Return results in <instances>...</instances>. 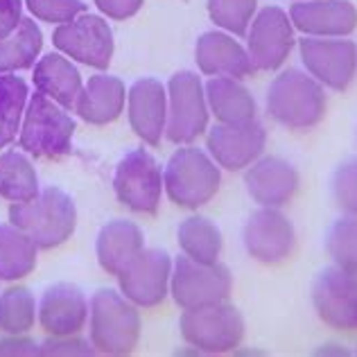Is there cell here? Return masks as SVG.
I'll list each match as a JSON object with an SVG mask.
<instances>
[{"label":"cell","mask_w":357,"mask_h":357,"mask_svg":"<svg viewBox=\"0 0 357 357\" xmlns=\"http://www.w3.org/2000/svg\"><path fill=\"white\" fill-rule=\"evenodd\" d=\"M145 249V236L138 224L129 220H111L100 229L96 240V256L100 267L118 276L140 251Z\"/></svg>","instance_id":"obj_24"},{"label":"cell","mask_w":357,"mask_h":357,"mask_svg":"<svg viewBox=\"0 0 357 357\" xmlns=\"http://www.w3.org/2000/svg\"><path fill=\"white\" fill-rule=\"evenodd\" d=\"M39 326L45 335H77L89 326V298L77 285L54 283L39 301Z\"/></svg>","instance_id":"obj_21"},{"label":"cell","mask_w":357,"mask_h":357,"mask_svg":"<svg viewBox=\"0 0 357 357\" xmlns=\"http://www.w3.org/2000/svg\"><path fill=\"white\" fill-rule=\"evenodd\" d=\"M233 276L222 262H197L188 256L172 260L170 296L181 310H197L229 301Z\"/></svg>","instance_id":"obj_8"},{"label":"cell","mask_w":357,"mask_h":357,"mask_svg":"<svg viewBox=\"0 0 357 357\" xmlns=\"http://www.w3.org/2000/svg\"><path fill=\"white\" fill-rule=\"evenodd\" d=\"M52 43L66 57L98 70L109 68L116 50L109 23L102 16L89 12L57 25V30L52 32Z\"/></svg>","instance_id":"obj_10"},{"label":"cell","mask_w":357,"mask_h":357,"mask_svg":"<svg viewBox=\"0 0 357 357\" xmlns=\"http://www.w3.org/2000/svg\"><path fill=\"white\" fill-rule=\"evenodd\" d=\"M39 247L25 231L14 227L12 222L0 224V280H16L32 274L36 267Z\"/></svg>","instance_id":"obj_26"},{"label":"cell","mask_w":357,"mask_h":357,"mask_svg":"<svg viewBox=\"0 0 357 357\" xmlns=\"http://www.w3.org/2000/svg\"><path fill=\"white\" fill-rule=\"evenodd\" d=\"M211 116L222 125H242L258 118L256 98L244 86L242 79L233 77H208L204 84Z\"/></svg>","instance_id":"obj_25"},{"label":"cell","mask_w":357,"mask_h":357,"mask_svg":"<svg viewBox=\"0 0 357 357\" xmlns=\"http://www.w3.org/2000/svg\"><path fill=\"white\" fill-rule=\"evenodd\" d=\"M93 3L100 9V14L111 21H127L140 12L145 0H93Z\"/></svg>","instance_id":"obj_37"},{"label":"cell","mask_w":357,"mask_h":357,"mask_svg":"<svg viewBox=\"0 0 357 357\" xmlns=\"http://www.w3.org/2000/svg\"><path fill=\"white\" fill-rule=\"evenodd\" d=\"M114 192L129 211L138 215H156L165 192L163 167L147 149H134L125 154L116 167Z\"/></svg>","instance_id":"obj_9"},{"label":"cell","mask_w":357,"mask_h":357,"mask_svg":"<svg viewBox=\"0 0 357 357\" xmlns=\"http://www.w3.org/2000/svg\"><path fill=\"white\" fill-rule=\"evenodd\" d=\"M43 50V34L34 18H25L16 30L0 41V75L34 68Z\"/></svg>","instance_id":"obj_27"},{"label":"cell","mask_w":357,"mask_h":357,"mask_svg":"<svg viewBox=\"0 0 357 357\" xmlns=\"http://www.w3.org/2000/svg\"><path fill=\"white\" fill-rule=\"evenodd\" d=\"M211 21L233 36H247L253 16L258 14V0H206Z\"/></svg>","instance_id":"obj_33"},{"label":"cell","mask_w":357,"mask_h":357,"mask_svg":"<svg viewBox=\"0 0 357 357\" xmlns=\"http://www.w3.org/2000/svg\"><path fill=\"white\" fill-rule=\"evenodd\" d=\"M75 120L43 93H32L18 134V147L34 158H63L73 149Z\"/></svg>","instance_id":"obj_5"},{"label":"cell","mask_w":357,"mask_h":357,"mask_svg":"<svg viewBox=\"0 0 357 357\" xmlns=\"http://www.w3.org/2000/svg\"><path fill=\"white\" fill-rule=\"evenodd\" d=\"M125 102H127L125 82L114 77V75H93L84 84L73 111L84 122H89V125L105 127L122 116Z\"/></svg>","instance_id":"obj_22"},{"label":"cell","mask_w":357,"mask_h":357,"mask_svg":"<svg viewBox=\"0 0 357 357\" xmlns=\"http://www.w3.org/2000/svg\"><path fill=\"white\" fill-rule=\"evenodd\" d=\"M127 116L134 134L147 145H158L167 125V89L154 77H143L127 91Z\"/></svg>","instance_id":"obj_19"},{"label":"cell","mask_w":357,"mask_h":357,"mask_svg":"<svg viewBox=\"0 0 357 357\" xmlns=\"http://www.w3.org/2000/svg\"><path fill=\"white\" fill-rule=\"evenodd\" d=\"M30 96V86L23 77L14 73L0 75V149L12 145L21 134Z\"/></svg>","instance_id":"obj_30"},{"label":"cell","mask_w":357,"mask_h":357,"mask_svg":"<svg viewBox=\"0 0 357 357\" xmlns=\"http://www.w3.org/2000/svg\"><path fill=\"white\" fill-rule=\"evenodd\" d=\"M244 39H247V52L256 73H271L278 70L292 54L296 45V30L285 9L269 5L253 16Z\"/></svg>","instance_id":"obj_11"},{"label":"cell","mask_w":357,"mask_h":357,"mask_svg":"<svg viewBox=\"0 0 357 357\" xmlns=\"http://www.w3.org/2000/svg\"><path fill=\"white\" fill-rule=\"evenodd\" d=\"M333 202L342 215L357 218V156L346 158L335 167L331 181Z\"/></svg>","instance_id":"obj_34"},{"label":"cell","mask_w":357,"mask_h":357,"mask_svg":"<svg viewBox=\"0 0 357 357\" xmlns=\"http://www.w3.org/2000/svg\"><path fill=\"white\" fill-rule=\"evenodd\" d=\"M32 82L36 91L48 96L50 100H54L57 105H61L68 111L75 109V102H77L84 89L77 66L59 50L39 57V61L34 63Z\"/></svg>","instance_id":"obj_23"},{"label":"cell","mask_w":357,"mask_h":357,"mask_svg":"<svg viewBox=\"0 0 357 357\" xmlns=\"http://www.w3.org/2000/svg\"><path fill=\"white\" fill-rule=\"evenodd\" d=\"M39 355L43 357H89L96 355V346L91 340L77 335H48V340L39 344Z\"/></svg>","instance_id":"obj_36"},{"label":"cell","mask_w":357,"mask_h":357,"mask_svg":"<svg viewBox=\"0 0 357 357\" xmlns=\"http://www.w3.org/2000/svg\"><path fill=\"white\" fill-rule=\"evenodd\" d=\"M183 342L197 355H227L244 340V317L229 301L197 310H183L178 319Z\"/></svg>","instance_id":"obj_6"},{"label":"cell","mask_w":357,"mask_h":357,"mask_svg":"<svg viewBox=\"0 0 357 357\" xmlns=\"http://www.w3.org/2000/svg\"><path fill=\"white\" fill-rule=\"evenodd\" d=\"M165 195L178 208L197 211L215 199L222 185V167L208 152L192 145H178L163 167Z\"/></svg>","instance_id":"obj_4"},{"label":"cell","mask_w":357,"mask_h":357,"mask_svg":"<svg viewBox=\"0 0 357 357\" xmlns=\"http://www.w3.org/2000/svg\"><path fill=\"white\" fill-rule=\"evenodd\" d=\"M197 68L208 77H233L247 79L251 77L253 68L247 45H242L236 36L224 30L204 32L195 45Z\"/></svg>","instance_id":"obj_20"},{"label":"cell","mask_w":357,"mask_h":357,"mask_svg":"<svg viewBox=\"0 0 357 357\" xmlns=\"http://www.w3.org/2000/svg\"><path fill=\"white\" fill-rule=\"evenodd\" d=\"M9 222L25 231L39 249H54L77 229V206L61 188H41L32 199L9 204Z\"/></svg>","instance_id":"obj_2"},{"label":"cell","mask_w":357,"mask_h":357,"mask_svg":"<svg viewBox=\"0 0 357 357\" xmlns=\"http://www.w3.org/2000/svg\"><path fill=\"white\" fill-rule=\"evenodd\" d=\"M41 192L39 174L23 149L0 154V197L7 202H27Z\"/></svg>","instance_id":"obj_29"},{"label":"cell","mask_w":357,"mask_h":357,"mask_svg":"<svg viewBox=\"0 0 357 357\" xmlns=\"http://www.w3.org/2000/svg\"><path fill=\"white\" fill-rule=\"evenodd\" d=\"M265 107L269 118L280 127L289 131H310L326 118L328 96L307 70L287 68L271 79Z\"/></svg>","instance_id":"obj_1"},{"label":"cell","mask_w":357,"mask_h":357,"mask_svg":"<svg viewBox=\"0 0 357 357\" xmlns=\"http://www.w3.org/2000/svg\"><path fill=\"white\" fill-rule=\"evenodd\" d=\"M176 242L183 256L197 262H218L224 249L220 227L208 218L192 215L185 218L176 229Z\"/></svg>","instance_id":"obj_28"},{"label":"cell","mask_w":357,"mask_h":357,"mask_svg":"<svg viewBox=\"0 0 357 357\" xmlns=\"http://www.w3.org/2000/svg\"><path fill=\"white\" fill-rule=\"evenodd\" d=\"M39 355V344L25 335H5L0 340V357H27Z\"/></svg>","instance_id":"obj_38"},{"label":"cell","mask_w":357,"mask_h":357,"mask_svg":"<svg viewBox=\"0 0 357 357\" xmlns=\"http://www.w3.org/2000/svg\"><path fill=\"white\" fill-rule=\"evenodd\" d=\"M267 129L256 118L242 125H222L206 131V152L227 172H244L265 154Z\"/></svg>","instance_id":"obj_15"},{"label":"cell","mask_w":357,"mask_h":357,"mask_svg":"<svg viewBox=\"0 0 357 357\" xmlns=\"http://www.w3.org/2000/svg\"><path fill=\"white\" fill-rule=\"evenodd\" d=\"M317 355H349V351L342 349L340 344H328V346H324V349H319Z\"/></svg>","instance_id":"obj_40"},{"label":"cell","mask_w":357,"mask_h":357,"mask_svg":"<svg viewBox=\"0 0 357 357\" xmlns=\"http://www.w3.org/2000/svg\"><path fill=\"white\" fill-rule=\"evenodd\" d=\"M165 138L174 145H192L208 131L211 109L204 82L192 70H178L167 82Z\"/></svg>","instance_id":"obj_7"},{"label":"cell","mask_w":357,"mask_h":357,"mask_svg":"<svg viewBox=\"0 0 357 357\" xmlns=\"http://www.w3.org/2000/svg\"><path fill=\"white\" fill-rule=\"evenodd\" d=\"M312 307L333 331H357V274L342 267H326L312 280Z\"/></svg>","instance_id":"obj_12"},{"label":"cell","mask_w":357,"mask_h":357,"mask_svg":"<svg viewBox=\"0 0 357 357\" xmlns=\"http://www.w3.org/2000/svg\"><path fill=\"white\" fill-rule=\"evenodd\" d=\"M294 3H298V0H294Z\"/></svg>","instance_id":"obj_41"},{"label":"cell","mask_w":357,"mask_h":357,"mask_svg":"<svg viewBox=\"0 0 357 357\" xmlns=\"http://www.w3.org/2000/svg\"><path fill=\"white\" fill-rule=\"evenodd\" d=\"M242 247L247 256L262 265L285 262L296 249V229L280 208L253 211L242 227Z\"/></svg>","instance_id":"obj_14"},{"label":"cell","mask_w":357,"mask_h":357,"mask_svg":"<svg viewBox=\"0 0 357 357\" xmlns=\"http://www.w3.org/2000/svg\"><path fill=\"white\" fill-rule=\"evenodd\" d=\"M25 7L30 9L32 18L50 25L68 23L86 12V5L82 0H25Z\"/></svg>","instance_id":"obj_35"},{"label":"cell","mask_w":357,"mask_h":357,"mask_svg":"<svg viewBox=\"0 0 357 357\" xmlns=\"http://www.w3.org/2000/svg\"><path fill=\"white\" fill-rule=\"evenodd\" d=\"M301 174L292 161L283 156L262 154L244 170V188L251 202L262 208H285L296 197Z\"/></svg>","instance_id":"obj_17"},{"label":"cell","mask_w":357,"mask_h":357,"mask_svg":"<svg viewBox=\"0 0 357 357\" xmlns=\"http://www.w3.org/2000/svg\"><path fill=\"white\" fill-rule=\"evenodd\" d=\"M326 251L335 267L357 274V218L342 215L326 233Z\"/></svg>","instance_id":"obj_32"},{"label":"cell","mask_w":357,"mask_h":357,"mask_svg":"<svg viewBox=\"0 0 357 357\" xmlns=\"http://www.w3.org/2000/svg\"><path fill=\"white\" fill-rule=\"evenodd\" d=\"M39 324V301L23 285H12L0 292V333L25 335Z\"/></svg>","instance_id":"obj_31"},{"label":"cell","mask_w":357,"mask_h":357,"mask_svg":"<svg viewBox=\"0 0 357 357\" xmlns=\"http://www.w3.org/2000/svg\"><path fill=\"white\" fill-rule=\"evenodd\" d=\"M138 305L118 289H98L89 301V340L98 355H129L140 342Z\"/></svg>","instance_id":"obj_3"},{"label":"cell","mask_w":357,"mask_h":357,"mask_svg":"<svg viewBox=\"0 0 357 357\" xmlns=\"http://www.w3.org/2000/svg\"><path fill=\"white\" fill-rule=\"evenodd\" d=\"M298 54L305 70L331 91H346L357 75V43L344 39H319L303 36L298 41Z\"/></svg>","instance_id":"obj_13"},{"label":"cell","mask_w":357,"mask_h":357,"mask_svg":"<svg viewBox=\"0 0 357 357\" xmlns=\"http://www.w3.org/2000/svg\"><path fill=\"white\" fill-rule=\"evenodd\" d=\"M287 14L303 36L344 39L357 30V7L351 0H298Z\"/></svg>","instance_id":"obj_18"},{"label":"cell","mask_w":357,"mask_h":357,"mask_svg":"<svg viewBox=\"0 0 357 357\" xmlns=\"http://www.w3.org/2000/svg\"><path fill=\"white\" fill-rule=\"evenodd\" d=\"M355 353H357V351H355Z\"/></svg>","instance_id":"obj_42"},{"label":"cell","mask_w":357,"mask_h":357,"mask_svg":"<svg viewBox=\"0 0 357 357\" xmlns=\"http://www.w3.org/2000/svg\"><path fill=\"white\" fill-rule=\"evenodd\" d=\"M120 292L138 307H156L170 294L172 258L161 249H143L116 276Z\"/></svg>","instance_id":"obj_16"},{"label":"cell","mask_w":357,"mask_h":357,"mask_svg":"<svg viewBox=\"0 0 357 357\" xmlns=\"http://www.w3.org/2000/svg\"><path fill=\"white\" fill-rule=\"evenodd\" d=\"M23 21V0H0V41L7 39Z\"/></svg>","instance_id":"obj_39"}]
</instances>
